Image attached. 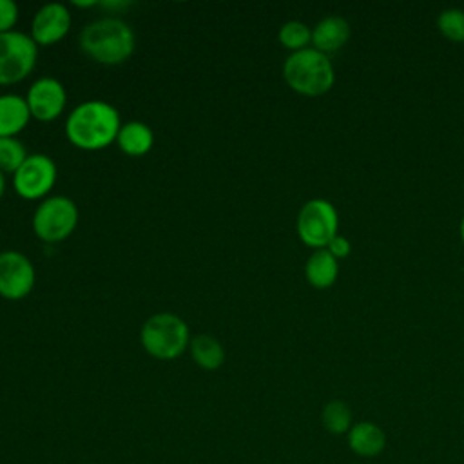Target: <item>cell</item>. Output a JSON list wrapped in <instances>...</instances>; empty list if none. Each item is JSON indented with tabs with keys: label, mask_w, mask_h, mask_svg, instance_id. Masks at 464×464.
Returning a JSON list of instances; mask_svg holds the SVG:
<instances>
[{
	"label": "cell",
	"mask_w": 464,
	"mask_h": 464,
	"mask_svg": "<svg viewBox=\"0 0 464 464\" xmlns=\"http://www.w3.org/2000/svg\"><path fill=\"white\" fill-rule=\"evenodd\" d=\"M27 156L29 154L18 138H0V172L14 174Z\"/></svg>",
	"instance_id": "ffe728a7"
},
{
	"label": "cell",
	"mask_w": 464,
	"mask_h": 464,
	"mask_svg": "<svg viewBox=\"0 0 464 464\" xmlns=\"http://www.w3.org/2000/svg\"><path fill=\"white\" fill-rule=\"evenodd\" d=\"M38 58V45L22 31L0 33V85L27 78Z\"/></svg>",
	"instance_id": "52a82bcc"
},
{
	"label": "cell",
	"mask_w": 464,
	"mask_h": 464,
	"mask_svg": "<svg viewBox=\"0 0 464 464\" xmlns=\"http://www.w3.org/2000/svg\"><path fill=\"white\" fill-rule=\"evenodd\" d=\"M78 225V207L67 196L45 198L33 214V232L45 243L67 239Z\"/></svg>",
	"instance_id": "5b68a950"
},
{
	"label": "cell",
	"mask_w": 464,
	"mask_h": 464,
	"mask_svg": "<svg viewBox=\"0 0 464 464\" xmlns=\"http://www.w3.org/2000/svg\"><path fill=\"white\" fill-rule=\"evenodd\" d=\"M56 165L47 154H29L13 174V188L24 199H40L56 183Z\"/></svg>",
	"instance_id": "ba28073f"
},
{
	"label": "cell",
	"mask_w": 464,
	"mask_h": 464,
	"mask_svg": "<svg viewBox=\"0 0 464 464\" xmlns=\"http://www.w3.org/2000/svg\"><path fill=\"white\" fill-rule=\"evenodd\" d=\"M326 250L335 257V259H341V257H346L352 250L350 246V241L344 237V236H335L328 245H326Z\"/></svg>",
	"instance_id": "603a6c76"
},
{
	"label": "cell",
	"mask_w": 464,
	"mask_h": 464,
	"mask_svg": "<svg viewBox=\"0 0 464 464\" xmlns=\"http://www.w3.org/2000/svg\"><path fill=\"white\" fill-rule=\"evenodd\" d=\"M339 216L335 207L323 198L308 199L297 212V236L312 248H326V245L337 236Z\"/></svg>",
	"instance_id": "8992f818"
},
{
	"label": "cell",
	"mask_w": 464,
	"mask_h": 464,
	"mask_svg": "<svg viewBox=\"0 0 464 464\" xmlns=\"http://www.w3.org/2000/svg\"><path fill=\"white\" fill-rule=\"evenodd\" d=\"M4 190H5V174L0 172V198L4 196Z\"/></svg>",
	"instance_id": "d4e9b609"
},
{
	"label": "cell",
	"mask_w": 464,
	"mask_h": 464,
	"mask_svg": "<svg viewBox=\"0 0 464 464\" xmlns=\"http://www.w3.org/2000/svg\"><path fill=\"white\" fill-rule=\"evenodd\" d=\"M386 433L384 430L372 420L353 422L346 433V444L350 451L361 459H375L386 450Z\"/></svg>",
	"instance_id": "7c38bea8"
},
{
	"label": "cell",
	"mask_w": 464,
	"mask_h": 464,
	"mask_svg": "<svg viewBox=\"0 0 464 464\" xmlns=\"http://www.w3.org/2000/svg\"><path fill=\"white\" fill-rule=\"evenodd\" d=\"M283 78L292 91L303 96H319L332 89L335 72L330 58L324 53L306 47L292 53L285 60Z\"/></svg>",
	"instance_id": "3957f363"
},
{
	"label": "cell",
	"mask_w": 464,
	"mask_h": 464,
	"mask_svg": "<svg viewBox=\"0 0 464 464\" xmlns=\"http://www.w3.org/2000/svg\"><path fill=\"white\" fill-rule=\"evenodd\" d=\"M29 120L31 112L25 98L18 94H0V138H16Z\"/></svg>",
	"instance_id": "9a60e30c"
},
{
	"label": "cell",
	"mask_w": 464,
	"mask_h": 464,
	"mask_svg": "<svg viewBox=\"0 0 464 464\" xmlns=\"http://www.w3.org/2000/svg\"><path fill=\"white\" fill-rule=\"evenodd\" d=\"M277 38L283 47L295 53L308 47V44L312 42V29L299 20H290L279 27Z\"/></svg>",
	"instance_id": "d6986e66"
},
{
	"label": "cell",
	"mask_w": 464,
	"mask_h": 464,
	"mask_svg": "<svg viewBox=\"0 0 464 464\" xmlns=\"http://www.w3.org/2000/svg\"><path fill=\"white\" fill-rule=\"evenodd\" d=\"M439 31L451 42H464V11L450 7L437 16Z\"/></svg>",
	"instance_id": "44dd1931"
},
{
	"label": "cell",
	"mask_w": 464,
	"mask_h": 464,
	"mask_svg": "<svg viewBox=\"0 0 464 464\" xmlns=\"http://www.w3.org/2000/svg\"><path fill=\"white\" fill-rule=\"evenodd\" d=\"M74 5H78V7H94V5H98V2H94V0H89V2H74Z\"/></svg>",
	"instance_id": "cb8c5ba5"
},
{
	"label": "cell",
	"mask_w": 464,
	"mask_h": 464,
	"mask_svg": "<svg viewBox=\"0 0 464 464\" xmlns=\"http://www.w3.org/2000/svg\"><path fill=\"white\" fill-rule=\"evenodd\" d=\"M18 20V5L13 0H0V33L13 31Z\"/></svg>",
	"instance_id": "7402d4cb"
},
{
	"label": "cell",
	"mask_w": 464,
	"mask_h": 464,
	"mask_svg": "<svg viewBox=\"0 0 464 464\" xmlns=\"http://www.w3.org/2000/svg\"><path fill=\"white\" fill-rule=\"evenodd\" d=\"M36 283L31 259L18 250L0 252V295L9 301L24 299Z\"/></svg>",
	"instance_id": "9c48e42d"
},
{
	"label": "cell",
	"mask_w": 464,
	"mask_h": 464,
	"mask_svg": "<svg viewBox=\"0 0 464 464\" xmlns=\"http://www.w3.org/2000/svg\"><path fill=\"white\" fill-rule=\"evenodd\" d=\"M71 29V13L60 2L44 4L31 20L29 36L36 45H53Z\"/></svg>",
	"instance_id": "8fae6325"
},
{
	"label": "cell",
	"mask_w": 464,
	"mask_h": 464,
	"mask_svg": "<svg viewBox=\"0 0 464 464\" xmlns=\"http://www.w3.org/2000/svg\"><path fill=\"white\" fill-rule=\"evenodd\" d=\"M188 352L192 361L203 370H218L225 362V348L223 344L210 334H199L190 339Z\"/></svg>",
	"instance_id": "e0dca14e"
},
{
	"label": "cell",
	"mask_w": 464,
	"mask_h": 464,
	"mask_svg": "<svg viewBox=\"0 0 464 464\" xmlns=\"http://www.w3.org/2000/svg\"><path fill=\"white\" fill-rule=\"evenodd\" d=\"M78 44L91 60L103 65H120L134 53L136 36L125 20L103 16L89 22L82 29Z\"/></svg>",
	"instance_id": "7a4b0ae2"
},
{
	"label": "cell",
	"mask_w": 464,
	"mask_h": 464,
	"mask_svg": "<svg viewBox=\"0 0 464 464\" xmlns=\"http://www.w3.org/2000/svg\"><path fill=\"white\" fill-rule=\"evenodd\" d=\"M31 118H36L40 121H53L56 120L67 102V92L65 87L60 80L51 78V76H42L27 91L25 96Z\"/></svg>",
	"instance_id": "30bf717a"
},
{
	"label": "cell",
	"mask_w": 464,
	"mask_h": 464,
	"mask_svg": "<svg viewBox=\"0 0 464 464\" xmlns=\"http://www.w3.org/2000/svg\"><path fill=\"white\" fill-rule=\"evenodd\" d=\"M460 239H462V243H464V216H462V219H460Z\"/></svg>",
	"instance_id": "484cf974"
},
{
	"label": "cell",
	"mask_w": 464,
	"mask_h": 464,
	"mask_svg": "<svg viewBox=\"0 0 464 464\" xmlns=\"http://www.w3.org/2000/svg\"><path fill=\"white\" fill-rule=\"evenodd\" d=\"M350 38V24L339 14H328L321 18L312 29L314 49L321 53H334L341 49Z\"/></svg>",
	"instance_id": "4fadbf2b"
},
{
	"label": "cell",
	"mask_w": 464,
	"mask_h": 464,
	"mask_svg": "<svg viewBox=\"0 0 464 464\" xmlns=\"http://www.w3.org/2000/svg\"><path fill=\"white\" fill-rule=\"evenodd\" d=\"M321 424L332 435H346L353 426L352 408L343 399H330L321 410Z\"/></svg>",
	"instance_id": "ac0fdd59"
},
{
	"label": "cell",
	"mask_w": 464,
	"mask_h": 464,
	"mask_svg": "<svg viewBox=\"0 0 464 464\" xmlns=\"http://www.w3.org/2000/svg\"><path fill=\"white\" fill-rule=\"evenodd\" d=\"M116 143L118 149L132 158H140L145 156L152 145H154V132L152 129L138 120L127 121L120 127L118 136H116Z\"/></svg>",
	"instance_id": "5bb4252c"
},
{
	"label": "cell",
	"mask_w": 464,
	"mask_h": 464,
	"mask_svg": "<svg viewBox=\"0 0 464 464\" xmlns=\"http://www.w3.org/2000/svg\"><path fill=\"white\" fill-rule=\"evenodd\" d=\"M339 274L337 259L326 250L317 248L310 254L304 265V277L314 288H328L335 283Z\"/></svg>",
	"instance_id": "2e32d148"
},
{
	"label": "cell",
	"mask_w": 464,
	"mask_h": 464,
	"mask_svg": "<svg viewBox=\"0 0 464 464\" xmlns=\"http://www.w3.org/2000/svg\"><path fill=\"white\" fill-rule=\"evenodd\" d=\"M143 350L160 361L179 357L190 344L187 323L172 312H158L150 315L140 332Z\"/></svg>",
	"instance_id": "277c9868"
},
{
	"label": "cell",
	"mask_w": 464,
	"mask_h": 464,
	"mask_svg": "<svg viewBox=\"0 0 464 464\" xmlns=\"http://www.w3.org/2000/svg\"><path fill=\"white\" fill-rule=\"evenodd\" d=\"M121 127L120 112L103 100H85L65 120L67 140L82 150H102L116 141Z\"/></svg>",
	"instance_id": "6da1fadb"
}]
</instances>
